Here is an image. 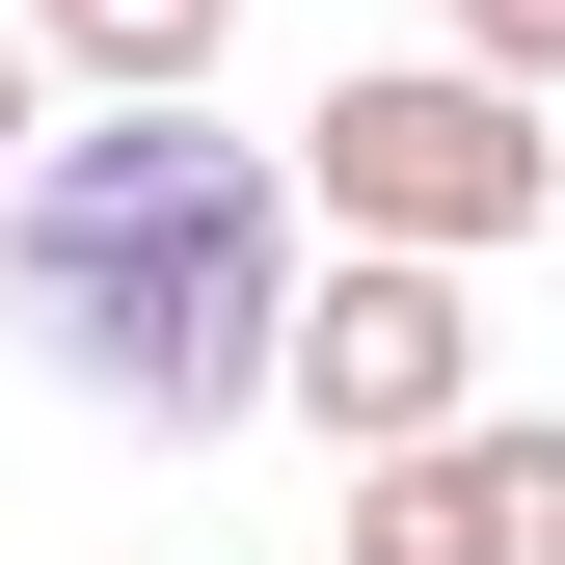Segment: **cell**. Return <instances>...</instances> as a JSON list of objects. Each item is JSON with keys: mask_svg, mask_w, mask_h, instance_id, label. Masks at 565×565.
<instances>
[{"mask_svg": "<svg viewBox=\"0 0 565 565\" xmlns=\"http://www.w3.org/2000/svg\"><path fill=\"white\" fill-rule=\"evenodd\" d=\"M0 297L28 350L108 404V431H243L269 404V323H297V162L216 108H82L28 135V216H0Z\"/></svg>", "mask_w": 565, "mask_h": 565, "instance_id": "cell-1", "label": "cell"}, {"mask_svg": "<svg viewBox=\"0 0 565 565\" xmlns=\"http://www.w3.org/2000/svg\"><path fill=\"white\" fill-rule=\"evenodd\" d=\"M297 189L377 269H512L539 216H565V135L512 108V82H458V54H350V82L297 108Z\"/></svg>", "mask_w": 565, "mask_h": 565, "instance_id": "cell-2", "label": "cell"}, {"mask_svg": "<svg viewBox=\"0 0 565 565\" xmlns=\"http://www.w3.org/2000/svg\"><path fill=\"white\" fill-rule=\"evenodd\" d=\"M269 404L377 484V458H431V431H484V323H458V269H297V323H269Z\"/></svg>", "mask_w": 565, "mask_h": 565, "instance_id": "cell-3", "label": "cell"}, {"mask_svg": "<svg viewBox=\"0 0 565 565\" xmlns=\"http://www.w3.org/2000/svg\"><path fill=\"white\" fill-rule=\"evenodd\" d=\"M350 565H565V431H431L350 484Z\"/></svg>", "mask_w": 565, "mask_h": 565, "instance_id": "cell-4", "label": "cell"}, {"mask_svg": "<svg viewBox=\"0 0 565 565\" xmlns=\"http://www.w3.org/2000/svg\"><path fill=\"white\" fill-rule=\"evenodd\" d=\"M28 28V82H82V108H189L243 54V0H0Z\"/></svg>", "mask_w": 565, "mask_h": 565, "instance_id": "cell-5", "label": "cell"}, {"mask_svg": "<svg viewBox=\"0 0 565 565\" xmlns=\"http://www.w3.org/2000/svg\"><path fill=\"white\" fill-rule=\"evenodd\" d=\"M458 82H512V108H565V0H458Z\"/></svg>", "mask_w": 565, "mask_h": 565, "instance_id": "cell-6", "label": "cell"}, {"mask_svg": "<svg viewBox=\"0 0 565 565\" xmlns=\"http://www.w3.org/2000/svg\"><path fill=\"white\" fill-rule=\"evenodd\" d=\"M28 135H54V82H28V28H0V162H28Z\"/></svg>", "mask_w": 565, "mask_h": 565, "instance_id": "cell-7", "label": "cell"}]
</instances>
